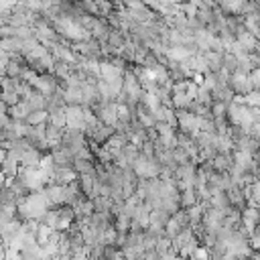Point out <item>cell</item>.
<instances>
[{
    "instance_id": "1",
    "label": "cell",
    "mask_w": 260,
    "mask_h": 260,
    "mask_svg": "<svg viewBox=\"0 0 260 260\" xmlns=\"http://www.w3.org/2000/svg\"><path fill=\"white\" fill-rule=\"evenodd\" d=\"M32 89L35 91H39L41 95H45V98H49V95H53L57 89H59V81L55 79V75H39L35 81H32Z\"/></svg>"
},
{
    "instance_id": "2",
    "label": "cell",
    "mask_w": 260,
    "mask_h": 260,
    "mask_svg": "<svg viewBox=\"0 0 260 260\" xmlns=\"http://www.w3.org/2000/svg\"><path fill=\"white\" fill-rule=\"evenodd\" d=\"M228 85H230V89H232V93L236 98H244V95H248L252 91V83H250L248 75L234 73V75H230V83Z\"/></svg>"
},
{
    "instance_id": "3",
    "label": "cell",
    "mask_w": 260,
    "mask_h": 260,
    "mask_svg": "<svg viewBox=\"0 0 260 260\" xmlns=\"http://www.w3.org/2000/svg\"><path fill=\"white\" fill-rule=\"evenodd\" d=\"M49 154H51V158H53L55 169H71V171H73V154H71L67 148H63V146L59 144V146L53 148Z\"/></svg>"
},
{
    "instance_id": "4",
    "label": "cell",
    "mask_w": 260,
    "mask_h": 260,
    "mask_svg": "<svg viewBox=\"0 0 260 260\" xmlns=\"http://www.w3.org/2000/svg\"><path fill=\"white\" fill-rule=\"evenodd\" d=\"M43 156L45 154H41L37 148H32V146H28L22 154H20V167H28V169H39V165H41V160H43Z\"/></svg>"
},
{
    "instance_id": "5",
    "label": "cell",
    "mask_w": 260,
    "mask_h": 260,
    "mask_svg": "<svg viewBox=\"0 0 260 260\" xmlns=\"http://www.w3.org/2000/svg\"><path fill=\"white\" fill-rule=\"evenodd\" d=\"M30 112H32V110L28 108V104L20 100L16 106L8 108V118H10L12 122H26V118H28Z\"/></svg>"
},
{
    "instance_id": "6",
    "label": "cell",
    "mask_w": 260,
    "mask_h": 260,
    "mask_svg": "<svg viewBox=\"0 0 260 260\" xmlns=\"http://www.w3.org/2000/svg\"><path fill=\"white\" fill-rule=\"evenodd\" d=\"M77 185H79V191L87 197V199H93V187H95V173L91 175H77Z\"/></svg>"
},
{
    "instance_id": "7",
    "label": "cell",
    "mask_w": 260,
    "mask_h": 260,
    "mask_svg": "<svg viewBox=\"0 0 260 260\" xmlns=\"http://www.w3.org/2000/svg\"><path fill=\"white\" fill-rule=\"evenodd\" d=\"M73 173L75 175L95 173V160H91V158H73Z\"/></svg>"
},
{
    "instance_id": "8",
    "label": "cell",
    "mask_w": 260,
    "mask_h": 260,
    "mask_svg": "<svg viewBox=\"0 0 260 260\" xmlns=\"http://www.w3.org/2000/svg\"><path fill=\"white\" fill-rule=\"evenodd\" d=\"M197 203H199V195L195 193V189H193V187H189V189H183V191H181V199H179L181 209H189V207H193V205H197Z\"/></svg>"
},
{
    "instance_id": "9",
    "label": "cell",
    "mask_w": 260,
    "mask_h": 260,
    "mask_svg": "<svg viewBox=\"0 0 260 260\" xmlns=\"http://www.w3.org/2000/svg\"><path fill=\"white\" fill-rule=\"evenodd\" d=\"M169 219H171V215L165 209H152L150 211V217H148V225H154V228L165 230V225L169 223Z\"/></svg>"
},
{
    "instance_id": "10",
    "label": "cell",
    "mask_w": 260,
    "mask_h": 260,
    "mask_svg": "<svg viewBox=\"0 0 260 260\" xmlns=\"http://www.w3.org/2000/svg\"><path fill=\"white\" fill-rule=\"evenodd\" d=\"M211 162H213V171L215 173H230V169L234 167L232 154H217Z\"/></svg>"
},
{
    "instance_id": "11",
    "label": "cell",
    "mask_w": 260,
    "mask_h": 260,
    "mask_svg": "<svg viewBox=\"0 0 260 260\" xmlns=\"http://www.w3.org/2000/svg\"><path fill=\"white\" fill-rule=\"evenodd\" d=\"M47 124H51V126H55V128L65 130V128H67L65 110H55V112H51V114H49V122H47Z\"/></svg>"
},
{
    "instance_id": "12",
    "label": "cell",
    "mask_w": 260,
    "mask_h": 260,
    "mask_svg": "<svg viewBox=\"0 0 260 260\" xmlns=\"http://www.w3.org/2000/svg\"><path fill=\"white\" fill-rule=\"evenodd\" d=\"M47 122H49V114L45 110H41V112H30L24 124H28V126H41V124H47Z\"/></svg>"
},
{
    "instance_id": "13",
    "label": "cell",
    "mask_w": 260,
    "mask_h": 260,
    "mask_svg": "<svg viewBox=\"0 0 260 260\" xmlns=\"http://www.w3.org/2000/svg\"><path fill=\"white\" fill-rule=\"evenodd\" d=\"M228 104L223 102H213L209 106V112H211V118H228Z\"/></svg>"
},
{
    "instance_id": "14",
    "label": "cell",
    "mask_w": 260,
    "mask_h": 260,
    "mask_svg": "<svg viewBox=\"0 0 260 260\" xmlns=\"http://www.w3.org/2000/svg\"><path fill=\"white\" fill-rule=\"evenodd\" d=\"M173 248H171V240L167 238V236H162V238H158L156 240V244H154V252L158 254V256H162V254H167V252H171Z\"/></svg>"
},
{
    "instance_id": "15",
    "label": "cell",
    "mask_w": 260,
    "mask_h": 260,
    "mask_svg": "<svg viewBox=\"0 0 260 260\" xmlns=\"http://www.w3.org/2000/svg\"><path fill=\"white\" fill-rule=\"evenodd\" d=\"M0 102H4L8 108H12V106H16L20 102V98L14 91H0Z\"/></svg>"
},
{
    "instance_id": "16",
    "label": "cell",
    "mask_w": 260,
    "mask_h": 260,
    "mask_svg": "<svg viewBox=\"0 0 260 260\" xmlns=\"http://www.w3.org/2000/svg\"><path fill=\"white\" fill-rule=\"evenodd\" d=\"M158 260H181V258H179V256H177V254H175V252L171 250V252H167V254H162V256H160Z\"/></svg>"
},
{
    "instance_id": "17",
    "label": "cell",
    "mask_w": 260,
    "mask_h": 260,
    "mask_svg": "<svg viewBox=\"0 0 260 260\" xmlns=\"http://www.w3.org/2000/svg\"><path fill=\"white\" fill-rule=\"evenodd\" d=\"M0 116H8V106L4 102H0Z\"/></svg>"
},
{
    "instance_id": "18",
    "label": "cell",
    "mask_w": 260,
    "mask_h": 260,
    "mask_svg": "<svg viewBox=\"0 0 260 260\" xmlns=\"http://www.w3.org/2000/svg\"><path fill=\"white\" fill-rule=\"evenodd\" d=\"M4 185H6V177H4V175H2V173H0V189H2V187H4Z\"/></svg>"
},
{
    "instance_id": "19",
    "label": "cell",
    "mask_w": 260,
    "mask_h": 260,
    "mask_svg": "<svg viewBox=\"0 0 260 260\" xmlns=\"http://www.w3.org/2000/svg\"><path fill=\"white\" fill-rule=\"evenodd\" d=\"M0 83H2V75H0Z\"/></svg>"
},
{
    "instance_id": "20",
    "label": "cell",
    "mask_w": 260,
    "mask_h": 260,
    "mask_svg": "<svg viewBox=\"0 0 260 260\" xmlns=\"http://www.w3.org/2000/svg\"><path fill=\"white\" fill-rule=\"evenodd\" d=\"M181 260H183V258H181Z\"/></svg>"
}]
</instances>
